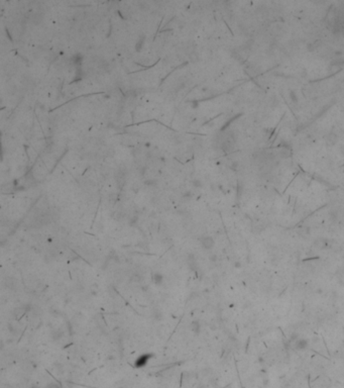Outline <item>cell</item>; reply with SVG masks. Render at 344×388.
I'll return each mask as SVG.
<instances>
[{
	"mask_svg": "<svg viewBox=\"0 0 344 388\" xmlns=\"http://www.w3.org/2000/svg\"><path fill=\"white\" fill-rule=\"evenodd\" d=\"M145 184L147 185V186H155V185L157 184V181L153 180V179H152V180H146L145 182Z\"/></svg>",
	"mask_w": 344,
	"mask_h": 388,
	"instance_id": "obj_8",
	"label": "cell"
},
{
	"mask_svg": "<svg viewBox=\"0 0 344 388\" xmlns=\"http://www.w3.org/2000/svg\"><path fill=\"white\" fill-rule=\"evenodd\" d=\"M200 242H201V246L204 249H205V250H211V249L214 247V245H215L213 238H212V237H209V236L202 237L201 240H200Z\"/></svg>",
	"mask_w": 344,
	"mask_h": 388,
	"instance_id": "obj_1",
	"label": "cell"
},
{
	"mask_svg": "<svg viewBox=\"0 0 344 388\" xmlns=\"http://www.w3.org/2000/svg\"><path fill=\"white\" fill-rule=\"evenodd\" d=\"M143 39H145V38H141L139 41H137V44H136V51L141 50V47H142V45H143Z\"/></svg>",
	"mask_w": 344,
	"mask_h": 388,
	"instance_id": "obj_9",
	"label": "cell"
},
{
	"mask_svg": "<svg viewBox=\"0 0 344 388\" xmlns=\"http://www.w3.org/2000/svg\"><path fill=\"white\" fill-rule=\"evenodd\" d=\"M192 196V194H191V192L190 191H187V192H185L184 193V197H186V198H188V197H191Z\"/></svg>",
	"mask_w": 344,
	"mask_h": 388,
	"instance_id": "obj_11",
	"label": "cell"
},
{
	"mask_svg": "<svg viewBox=\"0 0 344 388\" xmlns=\"http://www.w3.org/2000/svg\"><path fill=\"white\" fill-rule=\"evenodd\" d=\"M337 134H333V132H331V134H329L328 136H326V141H327V143L329 144V145H331V146H333V145H335V144L337 143Z\"/></svg>",
	"mask_w": 344,
	"mask_h": 388,
	"instance_id": "obj_5",
	"label": "cell"
},
{
	"mask_svg": "<svg viewBox=\"0 0 344 388\" xmlns=\"http://www.w3.org/2000/svg\"><path fill=\"white\" fill-rule=\"evenodd\" d=\"M152 280L153 281V283H155V284L160 285V284H162V281H164V277H162V275L161 273H157V272H155V273L152 274Z\"/></svg>",
	"mask_w": 344,
	"mask_h": 388,
	"instance_id": "obj_4",
	"label": "cell"
},
{
	"mask_svg": "<svg viewBox=\"0 0 344 388\" xmlns=\"http://www.w3.org/2000/svg\"><path fill=\"white\" fill-rule=\"evenodd\" d=\"M289 97L291 98V100H292L293 103H295V104L298 103V101H299L298 95H297V93L294 91V90H290V92H289Z\"/></svg>",
	"mask_w": 344,
	"mask_h": 388,
	"instance_id": "obj_6",
	"label": "cell"
},
{
	"mask_svg": "<svg viewBox=\"0 0 344 388\" xmlns=\"http://www.w3.org/2000/svg\"><path fill=\"white\" fill-rule=\"evenodd\" d=\"M193 185H194L195 187H197V188H200V187H202V185H203V183L201 182L200 180H198V179H195L194 181H193Z\"/></svg>",
	"mask_w": 344,
	"mask_h": 388,
	"instance_id": "obj_10",
	"label": "cell"
},
{
	"mask_svg": "<svg viewBox=\"0 0 344 388\" xmlns=\"http://www.w3.org/2000/svg\"><path fill=\"white\" fill-rule=\"evenodd\" d=\"M152 357V354H143V355H141V356H139L137 359L135 360V362H134L135 367H137V368H142V367H145V365L147 364L148 360H150Z\"/></svg>",
	"mask_w": 344,
	"mask_h": 388,
	"instance_id": "obj_2",
	"label": "cell"
},
{
	"mask_svg": "<svg viewBox=\"0 0 344 388\" xmlns=\"http://www.w3.org/2000/svg\"><path fill=\"white\" fill-rule=\"evenodd\" d=\"M308 345H309V343L307 340H305V339H299V340H297L296 343H295V348H296L297 350H305L308 348Z\"/></svg>",
	"mask_w": 344,
	"mask_h": 388,
	"instance_id": "obj_3",
	"label": "cell"
},
{
	"mask_svg": "<svg viewBox=\"0 0 344 388\" xmlns=\"http://www.w3.org/2000/svg\"><path fill=\"white\" fill-rule=\"evenodd\" d=\"M200 329H201V326H200V324H199L198 322H192V329H193V332H195L196 334H199Z\"/></svg>",
	"mask_w": 344,
	"mask_h": 388,
	"instance_id": "obj_7",
	"label": "cell"
},
{
	"mask_svg": "<svg viewBox=\"0 0 344 388\" xmlns=\"http://www.w3.org/2000/svg\"><path fill=\"white\" fill-rule=\"evenodd\" d=\"M308 50H309V51H314V46H313V44H310V45L308 46Z\"/></svg>",
	"mask_w": 344,
	"mask_h": 388,
	"instance_id": "obj_12",
	"label": "cell"
}]
</instances>
